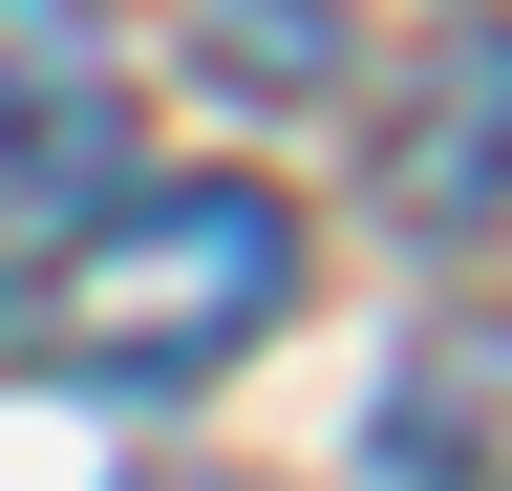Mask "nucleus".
Instances as JSON below:
<instances>
[{
    "label": "nucleus",
    "instance_id": "obj_3",
    "mask_svg": "<svg viewBox=\"0 0 512 491\" xmlns=\"http://www.w3.org/2000/svg\"><path fill=\"white\" fill-rule=\"evenodd\" d=\"M384 214L406 235H491L512 214V22H448L427 86L384 107Z\"/></svg>",
    "mask_w": 512,
    "mask_h": 491
},
{
    "label": "nucleus",
    "instance_id": "obj_5",
    "mask_svg": "<svg viewBox=\"0 0 512 491\" xmlns=\"http://www.w3.org/2000/svg\"><path fill=\"white\" fill-rule=\"evenodd\" d=\"M192 86H235V107H320V86H342V0H192Z\"/></svg>",
    "mask_w": 512,
    "mask_h": 491
},
{
    "label": "nucleus",
    "instance_id": "obj_1",
    "mask_svg": "<svg viewBox=\"0 0 512 491\" xmlns=\"http://www.w3.org/2000/svg\"><path fill=\"white\" fill-rule=\"evenodd\" d=\"M278 299H299V214L256 193V171H171V193H107L64 235L43 363L86 406H171V385H214V363L278 342Z\"/></svg>",
    "mask_w": 512,
    "mask_h": 491
},
{
    "label": "nucleus",
    "instance_id": "obj_4",
    "mask_svg": "<svg viewBox=\"0 0 512 491\" xmlns=\"http://www.w3.org/2000/svg\"><path fill=\"white\" fill-rule=\"evenodd\" d=\"M363 470H384V491H512V299L406 342V385H384Z\"/></svg>",
    "mask_w": 512,
    "mask_h": 491
},
{
    "label": "nucleus",
    "instance_id": "obj_2",
    "mask_svg": "<svg viewBox=\"0 0 512 491\" xmlns=\"http://www.w3.org/2000/svg\"><path fill=\"white\" fill-rule=\"evenodd\" d=\"M107 193H128L107 0H0V235H86Z\"/></svg>",
    "mask_w": 512,
    "mask_h": 491
}]
</instances>
